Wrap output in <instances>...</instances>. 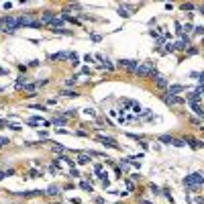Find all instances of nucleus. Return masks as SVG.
<instances>
[{"label": "nucleus", "instance_id": "obj_11", "mask_svg": "<svg viewBox=\"0 0 204 204\" xmlns=\"http://www.w3.org/2000/svg\"><path fill=\"white\" fill-rule=\"evenodd\" d=\"M59 192H61V190H59V186H55V184H51L47 190H45V194H47V196H59Z\"/></svg>", "mask_w": 204, "mask_h": 204}, {"label": "nucleus", "instance_id": "obj_47", "mask_svg": "<svg viewBox=\"0 0 204 204\" xmlns=\"http://www.w3.org/2000/svg\"><path fill=\"white\" fill-rule=\"evenodd\" d=\"M104 204H106V202H104Z\"/></svg>", "mask_w": 204, "mask_h": 204}, {"label": "nucleus", "instance_id": "obj_38", "mask_svg": "<svg viewBox=\"0 0 204 204\" xmlns=\"http://www.w3.org/2000/svg\"><path fill=\"white\" fill-rule=\"evenodd\" d=\"M84 61H88V63H92V61H94V55H90V53H88V55H84Z\"/></svg>", "mask_w": 204, "mask_h": 204}, {"label": "nucleus", "instance_id": "obj_33", "mask_svg": "<svg viewBox=\"0 0 204 204\" xmlns=\"http://www.w3.org/2000/svg\"><path fill=\"white\" fill-rule=\"evenodd\" d=\"M196 6L194 4H188V2H186V4H182V10H194Z\"/></svg>", "mask_w": 204, "mask_h": 204}, {"label": "nucleus", "instance_id": "obj_15", "mask_svg": "<svg viewBox=\"0 0 204 204\" xmlns=\"http://www.w3.org/2000/svg\"><path fill=\"white\" fill-rule=\"evenodd\" d=\"M61 96H65V98H76V96H80V92L76 90V88H73V90H69V88H68V90H63V92H61Z\"/></svg>", "mask_w": 204, "mask_h": 204}, {"label": "nucleus", "instance_id": "obj_41", "mask_svg": "<svg viewBox=\"0 0 204 204\" xmlns=\"http://www.w3.org/2000/svg\"><path fill=\"white\" fill-rule=\"evenodd\" d=\"M157 76H159V72H157V69H153V72H151V73H149V78H151V80H155V78H157Z\"/></svg>", "mask_w": 204, "mask_h": 204}, {"label": "nucleus", "instance_id": "obj_43", "mask_svg": "<svg viewBox=\"0 0 204 204\" xmlns=\"http://www.w3.org/2000/svg\"><path fill=\"white\" fill-rule=\"evenodd\" d=\"M2 6H4V10H10V8H12V4H10V2H4Z\"/></svg>", "mask_w": 204, "mask_h": 204}, {"label": "nucleus", "instance_id": "obj_44", "mask_svg": "<svg viewBox=\"0 0 204 204\" xmlns=\"http://www.w3.org/2000/svg\"><path fill=\"white\" fill-rule=\"evenodd\" d=\"M139 202H141V204H151L149 200H145V198H141V200H139Z\"/></svg>", "mask_w": 204, "mask_h": 204}, {"label": "nucleus", "instance_id": "obj_39", "mask_svg": "<svg viewBox=\"0 0 204 204\" xmlns=\"http://www.w3.org/2000/svg\"><path fill=\"white\" fill-rule=\"evenodd\" d=\"M100 171H102V165H100V163H98V165H94V175H98Z\"/></svg>", "mask_w": 204, "mask_h": 204}, {"label": "nucleus", "instance_id": "obj_46", "mask_svg": "<svg viewBox=\"0 0 204 204\" xmlns=\"http://www.w3.org/2000/svg\"><path fill=\"white\" fill-rule=\"evenodd\" d=\"M53 204H61V202H53Z\"/></svg>", "mask_w": 204, "mask_h": 204}, {"label": "nucleus", "instance_id": "obj_18", "mask_svg": "<svg viewBox=\"0 0 204 204\" xmlns=\"http://www.w3.org/2000/svg\"><path fill=\"white\" fill-rule=\"evenodd\" d=\"M57 159H63V161H65V163L69 165V167H73V165H76V161H73L72 157L68 155V153H63V155H61V157H57Z\"/></svg>", "mask_w": 204, "mask_h": 204}, {"label": "nucleus", "instance_id": "obj_22", "mask_svg": "<svg viewBox=\"0 0 204 204\" xmlns=\"http://www.w3.org/2000/svg\"><path fill=\"white\" fill-rule=\"evenodd\" d=\"M149 190H151V194H155V196L161 194V188H159V186H155V184H149Z\"/></svg>", "mask_w": 204, "mask_h": 204}, {"label": "nucleus", "instance_id": "obj_34", "mask_svg": "<svg viewBox=\"0 0 204 204\" xmlns=\"http://www.w3.org/2000/svg\"><path fill=\"white\" fill-rule=\"evenodd\" d=\"M76 114H78V110H76V108H69V110L65 112V117H76Z\"/></svg>", "mask_w": 204, "mask_h": 204}, {"label": "nucleus", "instance_id": "obj_7", "mask_svg": "<svg viewBox=\"0 0 204 204\" xmlns=\"http://www.w3.org/2000/svg\"><path fill=\"white\" fill-rule=\"evenodd\" d=\"M161 100L165 102V104H184V98H180V96H167V94H165V96H161Z\"/></svg>", "mask_w": 204, "mask_h": 204}, {"label": "nucleus", "instance_id": "obj_25", "mask_svg": "<svg viewBox=\"0 0 204 204\" xmlns=\"http://www.w3.org/2000/svg\"><path fill=\"white\" fill-rule=\"evenodd\" d=\"M125 186H126L129 192H135V182H133V180H125Z\"/></svg>", "mask_w": 204, "mask_h": 204}, {"label": "nucleus", "instance_id": "obj_35", "mask_svg": "<svg viewBox=\"0 0 204 204\" xmlns=\"http://www.w3.org/2000/svg\"><path fill=\"white\" fill-rule=\"evenodd\" d=\"M8 139H6V137H0V147H6V145H8Z\"/></svg>", "mask_w": 204, "mask_h": 204}, {"label": "nucleus", "instance_id": "obj_40", "mask_svg": "<svg viewBox=\"0 0 204 204\" xmlns=\"http://www.w3.org/2000/svg\"><path fill=\"white\" fill-rule=\"evenodd\" d=\"M15 174H16L15 167H10V170H6V171H4V175H15Z\"/></svg>", "mask_w": 204, "mask_h": 204}, {"label": "nucleus", "instance_id": "obj_6", "mask_svg": "<svg viewBox=\"0 0 204 204\" xmlns=\"http://www.w3.org/2000/svg\"><path fill=\"white\" fill-rule=\"evenodd\" d=\"M186 90V86H182V84H174V86H167V96H178V94H182Z\"/></svg>", "mask_w": 204, "mask_h": 204}, {"label": "nucleus", "instance_id": "obj_23", "mask_svg": "<svg viewBox=\"0 0 204 204\" xmlns=\"http://www.w3.org/2000/svg\"><path fill=\"white\" fill-rule=\"evenodd\" d=\"M80 188L86 190V192H94V188H92V184H90V182H82V184H80Z\"/></svg>", "mask_w": 204, "mask_h": 204}, {"label": "nucleus", "instance_id": "obj_37", "mask_svg": "<svg viewBox=\"0 0 204 204\" xmlns=\"http://www.w3.org/2000/svg\"><path fill=\"white\" fill-rule=\"evenodd\" d=\"M6 126H8V118H0V129H6Z\"/></svg>", "mask_w": 204, "mask_h": 204}, {"label": "nucleus", "instance_id": "obj_26", "mask_svg": "<svg viewBox=\"0 0 204 204\" xmlns=\"http://www.w3.org/2000/svg\"><path fill=\"white\" fill-rule=\"evenodd\" d=\"M84 114H86V117H96V110H94V108H90V106H88V108H84Z\"/></svg>", "mask_w": 204, "mask_h": 204}, {"label": "nucleus", "instance_id": "obj_42", "mask_svg": "<svg viewBox=\"0 0 204 204\" xmlns=\"http://www.w3.org/2000/svg\"><path fill=\"white\" fill-rule=\"evenodd\" d=\"M39 63H41V61H39V59H33V61H31V63H29V65H31V68H37V65H39Z\"/></svg>", "mask_w": 204, "mask_h": 204}, {"label": "nucleus", "instance_id": "obj_12", "mask_svg": "<svg viewBox=\"0 0 204 204\" xmlns=\"http://www.w3.org/2000/svg\"><path fill=\"white\" fill-rule=\"evenodd\" d=\"M88 161H90V155H88V153H78V159H76L78 165H86Z\"/></svg>", "mask_w": 204, "mask_h": 204}, {"label": "nucleus", "instance_id": "obj_3", "mask_svg": "<svg viewBox=\"0 0 204 204\" xmlns=\"http://www.w3.org/2000/svg\"><path fill=\"white\" fill-rule=\"evenodd\" d=\"M98 141L102 143L104 147H112V149H121V145L117 143V139L114 137H106L102 131H98Z\"/></svg>", "mask_w": 204, "mask_h": 204}, {"label": "nucleus", "instance_id": "obj_36", "mask_svg": "<svg viewBox=\"0 0 204 204\" xmlns=\"http://www.w3.org/2000/svg\"><path fill=\"white\" fill-rule=\"evenodd\" d=\"M188 55H198V47H190L188 49Z\"/></svg>", "mask_w": 204, "mask_h": 204}, {"label": "nucleus", "instance_id": "obj_28", "mask_svg": "<svg viewBox=\"0 0 204 204\" xmlns=\"http://www.w3.org/2000/svg\"><path fill=\"white\" fill-rule=\"evenodd\" d=\"M129 63H131V59H118V68H129Z\"/></svg>", "mask_w": 204, "mask_h": 204}, {"label": "nucleus", "instance_id": "obj_14", "mask_svg": "<svg viewBox=\"0 0 204 204\" xmlns=\"http://www.w3.org/2000/svg\"><path fill=\"white\" fill-rule=\"evenodd\" d=\"M157 141L165 143V145H171V143H174V137H171V135H159V137H157Z\"/></svg>", "mask_w": 204, "mask_h": 204}, {"label": "nucleus", "instance_id": "obj_30", "mask_svg": "<svg viewBox=\"0 0 204 204\" xmlns=\"http://www.w3.org/2000/svg\"><path fill=\"white\" fill-rule=\"evenodd\" d=\"M171 145H175V147H184V145H186V141H184V139H174V143H171Z\"/></svg>", "mask_w": 204, "mask_h": 204}, {"label": "nucleus", "instance_id": "obj_27", "mask_svg": "<svg viewBox=\"0 0 204 204\" xmlns=\"http://www.w3.org/2000/svg\"><path fill=\"white\" fill-rule=\"evenodd\" d=\"M192 33H194V35H198V37H200V35L204 33V27H202V24H196V27H194V31H192Z\"/></svg>", "mask_w": 204, "mask_h": 204}, {"label": "nucleus", "instance_id": "obj_29", "mask_svg": "<svg viewBox=\"0 0 204 204\" xmlns=\"http://www.w3.org/2000/svg\"><path fill=\"white\" fill-rule=\"evenodd\" d=\"M80 175H82V174H80L76 167H72V170H69V178H80Z\"/></svg>", "mask_w": 204, "mask_h": 204}, {"label": "nucleus", "instance_id": "obj_13", "mask_svg": "<svg viewBox=\"0 0 204 204\" xmlns=\"http://www.w3.org/2000/svg\"><path fill=\"white\" fill-rule=\"evenodd\" d=\"M51 122H53V125H55V129H57V126H63L65 122H68V117H61V114H59V117H55Z\"/></svg>", "mask_w": 204, "mask_h": 204}, {"label": "nucleus", "instance_id": "obj_45", "mask_svg": "<svg viewBox=\"0 0 204 204\" xmlns=\"http://www.w3.org/2000/svg\"><path fill=\"white\" fill-rule=\"evenodd\" d=\"M6 175H4V171H0V180H4Z\"/></svg>", "mask_w": 204, "mask_h": 204}, {"label": "nucleus", "instance_id": "obj_1", "mask_svg": "<svg viewBox=\"0 0 204 204\" xmlns=\"http://www.w3.org/2000/svg\"><path fill=\"white\" fill-rule=\"evenodd\" d=\"M184 184L188 186V188H200V186L204 184V174H202V171H194V174L186 175Z\"/></svg>", "mask_w": 204, "mask_h": 204}, {"label": "nucleus", "instance_id": "obj_19", "mask_svg": "<svg viewBox=\"0 0 204 204\" xmlns=\"http://www.w3.org/2000/svg\"><path fill=\"white\" fill-rule=\"evenodd\" d=\"M78 80H80V76H72V78H68V80H65V86H68V88L76 86V84H78Z\"/></svg>", "mask_w": 204, "mask_h": 204}, {"label": "nucleus", "instance_id": "obj_32", "mask_svg": "<svg viewBox=\"0 0 204 204\" xmlns=\"http://www.w3.org/2000/svg\"><path fill=\"white\" fill-rule=\"evenodd\" d=\"M8 129H12V131H20V125H16V122H8Z\"/></svg>", "mask_w": 204, "mask_h": 204}, {"label": "nucleus", "instance_id": "obj_9", "mask_svg": "<svg viewBox=\"0 0 204 204\" xmlns=\"http://www.w3.org/2000/svg\"><path fill=\"white\" fill-rule=\"evenodd\" d=\"M45 192L43 190H29V192H19V196H23V198H33V196H43Z\"/></svg>", "mask_w": 204, "mask_h": 204}, {"label": "nucleus", "instance_id": "obj_24", "mask_svg": "<svg viewBox=\"0 0 204 204\" xmlns=\"http://www.w3.org/2000/svg\"><path fill=\"white\" fill-rule=\"evenodd\" d=\"M190 145L194 147V149H202V147H204V141H200V139H194V141L190 143Z\"/></svg>", "mask_w": 204, "mask_h": 204}, {"label": "nucleus", "instance_id": "obj_31", "mask_svg": "<svg viewBox=\"0 0 204 204\" xmlns=\"http://www.w3.org/2000/svg\"><path fill=\"white\" fill-rule=\"evenodd\" d=\"M29 178H41V171L39 170H31L29 171Z\"/></svg>", "mask_w": 204, "mask_h": 204}, {"label": "nucleus", "instance_id": "obj_8", "mask_svg": "<svg viewBox=\"0 0 204 204\" xmlns=\"http://www.w3.org/2000/svg\"><path fill=\"white\" fill-rule=\"evenodd\" d=\"M153 82H155V86L157 88H161V90H167V86H170V82H167V78H165V76H157L155 80H153Z\"/></svg>", "mask_w": 204, "mask_h": 204}, {"label": "nucleus", "instance_id": "obj_10", "mask_svg": "<svg viewBox=\"0 0 204 204\" xmlns=\"http://www.w3.org/2000/svg\"><path fill=\"white\" fill-rule=\"evenodd\" d=\"M69 57V51H59V53H51L49 59H53V61H59V59H68Z\"/></svg>", "mask_w": 204, "mask_h": 204}, {"label": "nucleus", "instance_id": "obj_4", "mask_svg": "<svg viewBox=\"0 0 204 204\" xmlns=\"http://www.w3.org/2000/svg\"><path fill=\"white\" fill-rule=\"evenodd\" d=\"M153 69H155V63H153V61H143V63H139V68H137V73L145 78V76H149Z\"/></svg>", "mask_w": 204, "mask_h": 204}, {"label": "nucleus", "instance_id": "obj_20", "mask_svg": "<svg viewBox=\"0 0 204 204\" xmlns=\"http://www.w3.org/2000/svg\"><path fill=\"white\" fill-rule=\"evenodd\" d=\"M137 68H139V61H135V59H131V63H129V68H126V69H129L131 73H137Z\"/></svg>", "mask_w": 204, "mask_h": 204}, {"label": "nucleus", "instance_id": "obj_5", "mask_svg": "<svg viewBox=\"0 0 204 204\" xmlns=\"http://www.w3.org/2000/svg\"><path fill=\"white\" fill-rule=\"evenodd\" d=\"M53 19H55V12H53V10H43V15H41L39 23L45 27V24H51V23H53Z\"/></svg>", "mask_w": 204, "mask_h": 204}, {"label": "nucleus", "instance_id": "obj_2", "mask_svg": "<svg viewBox=\"0 0 204 204\" xmlns=\"http://www.w3.org/2000/svg\"><path fill=\"white\" fill-rule=\"evenodd\" d=\"M19 29V24H16V19L15 16H2L0 19V31H6V33H15Z\"/></svg>", "mask_w": 204, "mask_h": 204}, {"label": "nucleus", "instance_id": "obj_21", "mask_svg": "<svg viewBox=\"0 0 204 204\" xmlns=\"http://www.w3.org/2000/svg\"><path fill=\"white\" fill-rule=\"evenodd\" d=\"M118 16H122V19H129V16H131V12H129L125 6H118Z\"/></svg>", "mask_w": 204, "mask_h": 204}, {"label": "nucleus", "instance_id": "obj_16", "mask_svg": "<svg viewBox=\"0 0 204 204\" xmlns=\"http://www.w3.org/2000/svg\"><path fill=\"white\" fill-rule=\"evenodd\" d=\"M69 61H72V65L76 68V65H80V57H78V53H73V51H69Z\"/></svg>", "mask_w": 204, "mask_h": 204}, {"label": "nucleus", "instance_id": "obj_17", "mask_svg": "<svg viewBox=\"0 0 204 204\" xmlns=\"http://www.w3.org/2000/svg\"><path fill=\"white\" fill-rule=\"evenodd\" d=\"M24 84H27V78H24V76H19V80L15 82V88L20 90V88H24Z\"/></svg>", "mask_w": 204, "mask_h": 204}]
</instances>
